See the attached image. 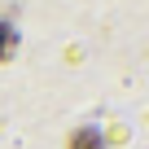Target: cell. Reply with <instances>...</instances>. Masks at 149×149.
Returning <instances> with one entry per match:
<instances>
[{
    "instance_id": "cell-1",
    "label": "cell",
    "mask_w": 149,
    "mask_h": 149,
    "mask_svg": "<svg viewBox=\"0 0 149 149\" xmlns=\"http://www.w3.org/2000/svg\"><path fill=\"white\" fill-rule=\"evenodd\" d=\"M66 149H105V136H101L97 127H88V123H84V127H74V132H70Z\"/></svg>"
},
{
    "instance_id": "cell-2",
    "label": "cell",
    "mask_w": 149,
    "mask_h": 149,
    "mask_svg": "<svg viewBox=\"0 0 149 149\" xmlns=\"http://www.w3.org/2000/svg\"><path fill=\"white\" fill-rule=\"evenodd\" d=\"M13 48H18V31H13V22H9V18H0V61H9V57H13Z\"/></svg>"
}]
</instances>
